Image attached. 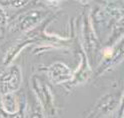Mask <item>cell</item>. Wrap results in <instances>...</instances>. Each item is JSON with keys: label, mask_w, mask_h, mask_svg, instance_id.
Wrapping results in <instances>:
<instances>
[{"label": "cell", "mask_w": 124, "mask_h": 118, "mask_svg": "<svg viewBox=\"0 0 124 118\" xmlns=\"http://www.w3.org/2000/svg\"><path fill=\"white\" fill-rule=\"evenodd\" d=\"M22 81L21 70L19 66H9L0 76V92L3 94L14 93L20 87Z\"/></svg>", "instance_id": "6da1fadb"}, {"label": "cell", "mask_w": 124, "mask_h": 118, "mask_svg": "<svg viewBox=\"0 0 124 118\" xmlns=\"http://www.w3.org/2000/svg\"><path fill=\"white\" fill-rule=\"evenodd\" d=\"M6 24H7V17H6V14H5L4 10L2 9V7L0 6V29L4 28Z\"/></svg>", "instance_id": "3957f363"}, {"label": "cell", "mask_w": 124, "mask_h": 118, "mask_svg": "<svg viewBox=\"0 0 124 118\" xmlns=\"http://www.w3.org/2000/svg\"><path fill=\"white\" fill-rule=\"evenodd\" d=\"M0 111L7 114H14L19 111V103L14 93L3 94L1 96Z\"/></svg>", "instance_id": "7a4b0ae2"}, {"label": "cell", "mask_w": 124, "mask_h": 118, "mask_svg": "<svg viewBox=\"0 0 124 118\" xmlns=\"http://www.w3.org/2000/svg\"><path fill=\"white\" fill-rule=\"evenodd\" d=\"M0 115H1V118H23V114L20 111L14 114H7V113L0 111Z\"/></svg>", "instance_id": "277c9868"}, {"label": "cell", "mask_w": 124, "mask_h": 118, "mask_svg": "<svg viewBox=\"0 0 124 118\" xmlns=\"http://www.w3.org/2000/svg\"><path fill=\"white\" fill-rule=\"evenodd\" d=\"M30 118H41V116H40L39 114L35 113V114H32V115H31V117H30Z\"/></svg>", "instance_id": "5b68a950"}]
</instances>
